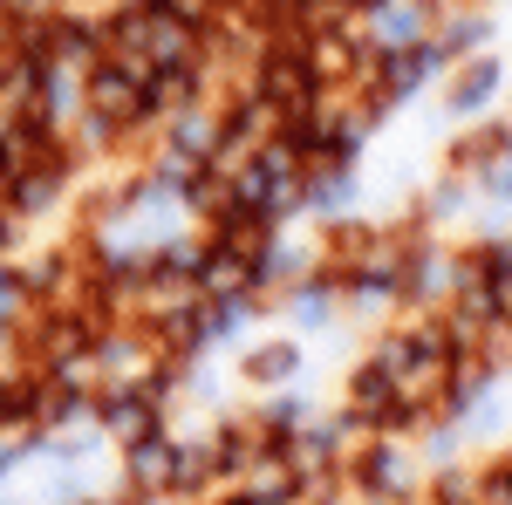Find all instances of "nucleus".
I'll list each match as a JSON object with an SVG mask.
<instances>
[{
  "label": "nucleus",
  "instance_id": "1",
  "mask_svg": "<svg viewBox=\"0 0 512 505\" xmlns=\"http://www.w3.org/2000/svg\"><path fill=\"white\" fill-rule=\"evenodd\" d=\"M89 117L103 130H137L151 123V69L123 62V55H96L89 62Z\"/></svg>",
  "mask_w": 512,
  "mask_h": 505
},
{
  "label": "nucleus",
  "instance_id": "2",
  "mask_svg": "<svg viewBox=\"0 0 512 505\" xmlns=\"http://www.w3.org/2000/svg\"><path fill=\"white\" fill-rule=\"evenodd\" d=\"M492 76H499V69H492V62H478V76L465 82V89H458V103H465V110H472L478 96H485V89H492Z\"/></svg>",
  "mask_w": 512,
  "mask_h": 505
},
{
  "label": "nucleus",
  "instance_id": "3",
  "mask_svg": "<svg viewBox=\"0 0 512 505\" xmlns=\"http://www.w3.org/2000/svg\"><path fill=\"white\" fill-rule=\"evenodd\" d=\"M287 369H294V349H267L253 362V376H287Z\"/></svg>",
  "mask_w": 512,
  "mask_h": 505
},
{
  "label": "nucleus",
  "instance_id": "4",
  "mask_svg": "<svg viewBox=\"0 0 512 505\" xmlns=\"http://www.w3.org/2000/svg\"><path fill=\"white\" fill-rule=\"evenodd\" d=\"M7 239H14V233H7V226H0V246H7Z\"/></svg>",
  "mask_w": 512,
  "mask_h": 505
}]
</instances>
